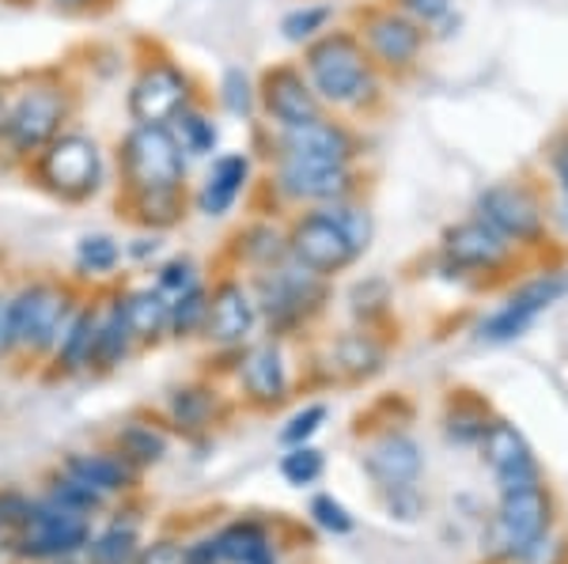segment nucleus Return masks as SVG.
<instances>
[{
  "mask_svg": "<svg viewBox=\"0 0 568 564\" xmlns=\"http://www.w3.org/2000/svg\"><path fill=\"white\" fill-rule=\"evenodd\" d=\"M304 76L334 111H364L379 91V72L356 31H326L307 42Z\"/></svg>",
  "mask_w": 568,
  "mask_h": 564,
  "instance_id": "1",
  "label": "nucleus"
},
{
  "mask_svg": "<svg viewBox=\"0 0 568 564\" xmlns=\"http://www.w3.org/2000/svg\"><path fill=\"white\" fill-rule=\"evenodd\" d=\"M474 216L504 235L516 250H538L549 243V202L530 178H500L474 197Z\"/></svg>",
  "mask_w": 568,
  "mask_h": 564,
  "instance_id": "2",
  "label": "nucleus"
},
{
  "mask_svg": "<svg viewBox=\"0 0 568 564\" xmlns=\"http://www.w3.org/2000/svg\"><path fill=\"white\" fill-rule=\"evenodd\" d=\"M122 171L133 194H175L186 178V156L168 125H136L125 136Z\"/></svg>",
  "mask_w": 568,
  "mask_h": 564,
  "instance_id": "3",
  "label": "nucleus"
},
{
  "mask_svg": "<svg viewBox=\"0 0 568 564\" xmlns=\"http://www.w3.org/2000/svg\"><path fill=\"white\" fill-rule=\"evenodd\" d=\"M568 296V269H542L527 277L493 315L478 322V341L485 345H508L524 338L530 326L542 318L549 307H557Z\"/></svg>",
  "mask_w": 568,
  "mask_h": 564,
  "instance_id": "4",
  "label": "nucleus"
},
{
  "mask_svg": "<svg viewBox=\"0 0 568 564\" xmlns=\"http://www.w3.org/2000/svg\"><path fill=\"white\" fill-rule=\"evenodd\" d=\"M439 258L455 277H497L511 262H519V250L489 224L470 216V221L452 224L439 235Z\"/></svg>",
  "mask_w": 568,
  "mask_h": 564,
  "instance_id": "5",
  "label": "nucleus"
},
{
  "mask_svg": "<svg viewBox=\"0 0 568 564\" xmlns=\"http://www.w3.org/2000/svg\"><path fill=\"white\" fill-rule=\"evenodd\" d=\"M288 258L296 266H304L318 277H334V273L349 269L361 250L353 247V239L342 232V224L326 213L323 205H315L311 213L300 216L288 227Z\"/></svg>",
  "mask_w": 568,
  "mask_h": 564,
  "instance_id": "6",
  "label": "nucleus"
},
{
  "mask_svg": "<svg viewBox=\"0 0 568 564\" xmlns=\"http://www.w3.org/2000/svg\"><path fill=\"white\" fill-rule=\"evenodd\" d=\"M39 171H42V182L53 189V194L80 202V197H88L99 189V178H103V156H99V144L88 141V136H80V133L61 136L58 133L42 148Z\"/></svg>",
  "mask_w": 568,
  "mask_h": 564,
  "instance_id": "7",
  "label": "nucleus"
},
{
  "mask_svg": "<svg viewBox=\"0 0 568 564\" xmlns=\"http://www.w3.org/2000/svg\"><path fill=\"white\" fill-rule=\"evenodd\" d=\"M273 186L281 197L296 205H329L345 202L356 194V171L353 163H323V160H296L277 156Z\"/></svg>",
  "mask_w": 568,
  "mask_h": 564,
  "instance_id": "8",
  "label": "nucleus"
},
{
  "mask_svg": "<svg viewBox=\"0 0 568 564\" xmlns=\"http://www.w3.org/2000/svg\"><path fill=\"white\" fill-rule=\"evenodd\" d=\"M361 42L372 53L375 69L409 72L420 61V53H425L428 31L409 20L402 8H375V12L364 16Z\"/></svg>",
  "mask_w": 568,
  "mask_h": 564,
  "instance_id": "9",
  "label": "nucleus"
},
{
  "mask_svg": "<svg viewBox=\"0 0 568 564\" xmlns=\"http://www.w3.org/2000/svg\"><path fill=\"white\" fill-rule=\"evenodd\" d=\"M190 106V76L171 61H155L136 76L130 114L136 125H171Z\"/></svg>",
  "mask_w": 568,
  "mask_h": 564,
  "instance_id": "10",
  "label": "nucleus"
},
{
  "mask_svg": "<svg viewBox=\"0 0 568 564\" xmlns=\"http://www.w3.org/2000/svg\"><path fill=\"white\" fill-rule=\"evenodd\" d=\"M258 99H262L265 117H270L277 130L315 122V117L326 114L323 99L315 95V88H311V80L304 76V69H296V65L265 69V76L258 84Z\"/></svg>",
  "mask_w": 568,
  "mask_h": 564,
  "instance_id": "11",
  "label": "nucleus"
},
{
  "mask_svg": "<svg viewBox=\"0 0 568 564\" xmlns=\"http://www.w3.org/2000/svg\"><path fill=\"white\" fill-rule=\"evenodd\" d=\"M65 95L58 88H27L4 117V136L16 152H42L58 136Z\"/></svg>",
  "mask_w": 568,
  "mask_h": 564,
  "instance_id": "12",
  "label": "nucleus"
},
{
  "mask_svg": "<svg viewBox=\"0 0 568 564\" xmlns=\"http://www.w3.org/2000/svg\"><path fill=\"white\" fill-rule=\"evenodd\" d=\"M258 293H262V307L277 322H296V318H304L311 307H318L326 299L323 277L296 266V262H288V266L277 262V266L265 269L258 280Z\"/></svg>",
  "mask_w": 568,
  "mask_h": 564,
  "instance_id": "13",
  "label": "nucleus"
},
{
  "mask_svg": "<svg viewBox=\"0 0 568 564\" xmlns=\"http://www.w3.org/2000/svg\"><path fill=\"white\" fill-rule=\"evenodd\" d=\"M277 156H296V160H323V163H353L361 156V144L349 125L329 122V117H315L304 125H288L277 130Z\"/></svg>",
  "mask_w": 568,
  "mask_h": 564,
  "instance_id": "14",
  "label": "nucleus"
},
{
  "mask_svg": "<svg viewBox=\"0 0 568 564\" xmlns=\"http://www.w3.org/2000/svg\"><path fill=\"white\" fill-rule=\"evenodd\" d=\"M8 315H12V345L45 349V345L58 341L61 322H65V296L45 285L23 288V293L8 304Z\"/></svg>",
  "mask_w": 568,
  "mask_h": 564,
  "instance_id": "15",
  "label": "nucleus"
},
{
  "mask_svg": "<svg viewBox=\"0 0 568 564\" xmlns=\"http://www.w3.org/2000/svg\"><path fill=\"white\" fill-rule=\"evenodd\" d=\"M88 542V523L80 520V512H72L65 504L53 507H34L27 512V526L20 550L31 553V557H61V553H72Z\"/></svg>",
  "mask_w": 568,
  "mask_h": 564,
  "instance_id": "16",
  "label": "nucleus"
},
{
  "mask_svg": "<svg viewBox=\"0 0 568 564\" xmlns=\"http://www.w3.org/2000/svg\"><path fill=\"white\" fill-rule=\"evenodd\" d=\"M549 526V500L538 485L530 489H511L504 493L500 515H497V539L504 550L511 553H527L542 542Z\"/></svg>",
  "mask_w": 568,
  "mask_h": 564,
  "instance_id": "17",
  "label": "nucleus"
},
{
  "mask_svg": "<svg viewBox=\"0 0 568 564\" xmlns=\"http://www.w3.org/2000/svg\"><path fill=\"white\" fill-rule=\"evenodd\" d=\"M481 451H485V462L493 466V474L500 478L504 493L538 485V466H535V459H530L527 440L511 429L508 421H489V429L481 435Z\"/></svg>",
  "mask_w": 568,
  "mask_h": 564,
  "instance_id": "18",
  "label": "nucleus"
},
{
  "mask_svg": "<svg viewBox=\"0 0 568 564\" xmlns=\"http://www.w3.org/2000/svg\"><path fill=\"white\" fill-rule=\"evenodd\" d=\"M254 299L243 285L224 280L209 299V315H205V334L220 345H235L254 330Z\"/></svg>",
  "mask_w": 568,
  "mask_h": 564,
  "instance_id": "19",
  "label": "nucleus"
},
{
  "mask_svg": "<svg viewBox=\"0 0 568 564\" xmlns=\"http://www.w3.org/2000/svg\"><path fill=\"white\" fill-rule=\"evenodd\" d=\"M246 182H251V156H246V152L220 156L213 163V171L205 175V186H201V194H197V213H205V216L232 213V205L243 197Z\"/></svg>",
  "mask_w": 568,
  "mask_h": 564,
  "instance_id": "20",
  "label": "nucleus"
},
{
  "mask_svg": "<svg viewBox=\"0 0 568 564\" xmlns=\"http://www.w3.org/2000/svg\"><path fill=\"white\" fill-rule=\"evenodd\" d=\"M364 466L383 489H406L420 474V451L409 435H383L379 443H372Z\"/></svg>",
  "mask_w": 568,
  "mask_h": 564,
  "instance_id": "21",
  "label": "nucleus"
},
{
  "mask_svg": "<svg viewBox=\"0 0 568 564\" xmlns=\"http://www.w3.org/2000/svg\"><path fill=\"white\" fill-rule=\"evenodd\" d=\"M243 387L254 402H281L288 376H284V357L277 345H258L243 360Z\"/></svg>",
  "mask_w": 568,
  "mask_h": 564,
  "instance_id": "22",
  "label": "nucleus"
},
{
  "mask_svg": "<svg viewBox=\"0 0 568 564\" xmlns=\"http://www.w3.org/2000/svg\"><path fill=\"white\" fill-rule=\"evenodd\" d=\"M216 550H220V561H232V564H273L270 542H265L262 526H254V523L227 526L216 539Z\"/></svg>",
  "mask_w": 568,
  "mask_h": 564,
  "instance_id": "23",
  "label": "nucleus"
},
{
  "mask_svg": "<svg viewBox=\"0 0 568 564\" xmlns=\"http://www.w3.org/2000/svg\"><path fill=\"white\" fill-rule=\"evenodd\" d=\"M122 318H125V326H130L133 338H155L163 326H171V304L155 293V288H149V293H133L122 304Z\"/></svg>",
  "mask_w": 568,
  "mask_h": 564,
  "instance_id": "24",
  "label": "nucleus"
},
{
  "mask_svg": "<svg viewBox=\"0 0 568 564\" xmlns=\"http://www.w3.org/2000/svg\"><path fill=\"white\" fill-rule=\"evenodd\" d=\"M69 478L84 481L95 493H110V489H122L130 474L122 462L103 459V454H77V459H69Z\"/></svg>",
  "mask_w": 568,
  "mask_h": 564,
  "instance_id": "25",
  "label": "nucleus"
},
{
  "mask_svg": "<svg viewBox=\"0 0 568 564\" xmlns=\"http://www.w3.org/2000/svg\"><path fill=\"white\" fill-rule=\"evenodd\" d=\"M329 20H334V8L329 4H304V8H292L288 16L281 20V34L292 45H307L315 42L318 34H326Z\"/></svg>",
  "mask_w": 568,
  "mask_h": 564,
  "instance_id": "26",
  "label": "nucleus"
},
{
  "mask_svg": "<svg viewBox=\"0 0 568 564\" xmlns=\"http://www.w3.org/2000/svg\"><path fill=\"white\" fill-rule=\"evenodd\" d=\"M175 136H179L182 152H190V156H213L216 144H220L216 125L201 111H190V106L175 117Z\"/></svg>",
  "mask_w": 568,
  "mask_h": 564,
  "instance_id": "27",
  "label": "nucleus"
},
{
  "mask_svg": "<svg viewBox=\"0 0 568 564\" xmlns=\"http://www.w3.org/2000/svg\"><path fill=\"white\" fill-rule=\"evenodd\" d=\"M240 243H243V250H246V258L251 262H258V266H277V262L288 258V235H281L273 224H254V227H246V232L240 235Z\"/></svg>",
  "mask_w": 568,
  "mask_h": 564,
  "instance_id": "28",
  "label": "nucleus"
},
{
  "mask_svg": "<svg viewBox=\"0 0 568 564\" xmlns=\"http://www.w3.org/2000/svg\"><path fill=\"white\" fill-rule=\"evenodd\" d=\"M95 334H99L95 315L72 318L65 338H61V360H65V368H84V363L95 357Z\"/></svg>",
  "mask_w": 568,
  "mask_h": 564,
  "instance_id": "29",
  "label": "nucleus"
},
{
  "mask_svg": "<svg viewBox=\"0 0 568 564\" xmlns=\"http://www.w3.org/2000/svg\"><path fill=\"white\" fill-rule=\"evenodd\" d=\"M329 216H334L337 224H342V232L353 239V247L356 250H368L372 247V235H375V227H372V213L364 205H356L353 197H345V202H329L323 205Z\"/></svg>",
  "mask_w": 568,
  "mask_h": 564,
  "instance_id": "30",
  "label": "nucleus"
},
{
  "mask_svg": "<svg viewBox=\"0 0 568 564\" xmlns=\"http://www.w3.org/2000/svg\"><path fill=\"white\" fill-rule=\"evenodd\" d=\"M220 103H224L227 114L251 117L254 103H258V88L251 84V76L243 69H227L224 80H220Z\"/></svg>",
  "mask_w": 568,
  "mask_h": 564,
  "instance_id": "31",
  "label": "nucleus"
},
{
  "mask_svg": "<svg viewBox=\"0 0 568 564\" xmlns=\"http://www.w3.org/2000/svg\"><path fill=\"white\" fill-rule=\"evenodd\" d=\"M485 429H489V409L478 402H459L447 413V435L455 443H481Z\"/></svg>",
  "mask_w": 568,
  "mask_h": 564,
  "instance_id": "32",
  "label": "nucleus"
},
{
  "mask_svg": "<svg viewBox=\"0 0 568 564\" xmlns=\"http://www.w3.org/2000/svg\"><path fill=\"white\" fill-rule=\"evenodd\" d=\"M197 288V266L190 258H175L160 269L155 277V293H160L168 304H179L182 296H190Z\"/></svg>",
  "mask_w": 568,
  "mask_h": 564,
  "instance_id": "33",
  "label": "nucleus"
},
{
  "mask_svg": "<svg viewBox=\"0 0 568 564\" xmlns=\"http://www.w3.org/2000/svg\"><path fill=\"white\" fill-rule=\"evenodd\" d=\"M118 258H122V250L110 235H88L77 250V266L84 273H110L118 266Z\"/></svg>",
  "mask_w": 568,
  "mask_h": 564,
  "instance_id": "34",
  "label": "nucleus"
},
{
  "mask_svg": "<svg viewBox=\"0 0 568 564\" xmlns=\"http://www.w3.org/2000/svg\"><path fill=\"white\" fill-rule=\"evenodd\" d=\"M130 326H125L122 318V307H114V315L106 318V322H99V334H95V357L99 360H118L125 352V345H130Z\"/></svg>",
  "mask_w": 568,
  "mask_h": 564,
  "instance_id": "35",
  "label": "nucleus"
},
{
  "mask_svg": "<svg viewBox=\"0 0 568 564\" xmlns=\"http://www.w3.org/2000/svg\"><path fill=\"white\" fill-rule=\"evenodd\" d=\"M133 545H136V539H133L130 526H125V531L114 526V531H106L103 539L91 542V561L95 564H130Z\"/></svg>",
  "mask_w": 568,
  "mask_h": 564,
  "instance_id": "36",
  "label": "nucleus"
},
{
  "mask_svg": "<svg viewBox=\"0 0 568 564\" xmlns=\"http://www.w3.org/2000/svg\"><path fill=\"white\" fill-rule=\"evenodd\" d=\"M281 474L292 481V485H311L318 474H323V454H318L315 448H304L300 443L296 451H288L281 459Z\"/></svg>",
  "mask_w": 568,
  "mask_h": 564,
  "instance_id": "37",
  "label": "nucleus"
},
{
  "mask_svg": "<svg viewBox=\"0 0 568 564\" xmlns=\"http://www.w3.org/2000/svg\"><path fill=\"white\" fill-rule=\"evenodd\" d=\"M205 315H209V299H205V293H201V285H197L190 296H182L179 304H171V330H175V334L197 330V326H205Z\"/></svg>",
  "mask_w": 568,
  "mask_h": 564,
  "instance_id": "38",
  "label": "nucleus"
},
{
  "mask_svg": "<svg viewBox=\"0 0 568 564\" xmlns=\"http://www.w3.org/2000/svg\"><path fill=\"white\" fill-rule=\"evenodd\" d=\"M136 205H141V221H149L155 227H168L179 221L182 213V197L175 194H136Z\"/></svg>",
  "mask_w": 568,
  "mask_h": 564,
  "instance_id": "39",
  "label": "nucleus"
},
{
  "mask_svg": "<svg viewBox=\"0 0 568 564\" xmlns=\"http://www.w3.org/2000/svg\"><path fill=\"white\" fill-rule=\"evenodd\" d=\"M337 357H342V363L349 371H356V376H368V371L379 368V349L368 341V338H345L342 345H337Z\"/></svg>",
  "mask_w": 568,
  "mask_h": 564,
  "instance_id": "40",
  "label": "nucleus"
},
{
  "mask_svg": "<svg viewBox=\"0 0 568 564\" xmlns=\"http://www.w3.org/2000/svg\"><path fill=\"white\" fill-rule=\"evenodd\" d=\"M323 421H326V406H307V409H300V413L292 417V421L281 429V443H292V448H300V443L311 440V435L323 429Z\"/></svg>",
  "mask_w": 568,
  "mask_h": 564,
  "instance_id": "41",
  "label": "nucleus"
},
{
  "mask_svg": "<svg viewBox=\"0 0 568 564\" xmlns=\"http://www.w3.org/2000/svg\"><path fill=\"white\" fill-rule=\"evenodd\" d=\"M398 8L409 16L414 23L428 27H439L444 20H452V0H398Z\"/></svg>",
  "mask_w": 568,
  "mask_h": 564,
  "instance_id": "42",
  "label": "nucleus"
},
{
  "mask_svg": "<svg viewBox=\"0 0 568 564\" xmlns=\"http://www.w3.org/2000/svg\"><path fill=\"white\" fill-rule=\"evenodd\" d=\"M311 515H315L318 526H326V531H334V534H349L353 531L349 512H345L334 496H318L315 504H311Z\"/></svg>",
  "mask_w": 568,
  "mask_h": 564,
  "instance_id": "43",
  "label": "nucleus"
},
{
  "mask_svg": "<svg viewBox=\"0 0 568 564\" xmlns=\"http://www.w3.org/2000/svg\"><path fill=\"white\" fill-rule=\"evenodd\" d=\"M122 448L136 454V459H144V462H155L163 454V435H155L149 429H130L122 435Z\"/></svg>",
  "mask_w": 568,
  "mask_h": 564,
  "instance_id": "44",
  "label": "nucleus"
},
{
  "mask_svg": "<svg viewBox=\"0 0 568 564\" xmlns=\"http://www.w3.org/2000/svg\"><path fill=\"white\" fill-rule=\"evenodd\" d=\"M549 171H554L557 194H568V130L557 133L549 144Z\"/></svg>",
  "mask_w": 568,
  "mask_h": 564,
  "instance_id": "45",
  "label": "nucleus"
},
{
  "mask_svg": "<svg viewBox=\"0 0 568 564\" xmlns=\"http://www.w3.org/2000/svg\"><path fill=\"white\" fill-rule=\"evenodd\" d=\"M141 564H190V553L182 550V545H175V542H160V545H152V550L144 553Z\"/></svg>",
  "mask_w": 568,
  "mask_h": 564,
  "instance_id": "46",
  "label": "nucleus"
},
{
  "mask_svg": "<svg viewBox=\"0 0 568 564\" xmlns=\"http://www.w3.org/2000/svg\"><path fill=\"white\" fill-rule=\"evenodd\" d=\"M549 224L568 239V194H557V202L549 205Z\"/></svg>",
  "mask_w": 568,
  "mask_h": 564,
  "instance_id": "47",
  "label": "nucleus"
},
{
  "mask_svg": "<svg viewBox=\"0 0 568 564\" xmlns=\"http://www.w3.org/2000/svg\"><path fill=\"white\" fill-rule=\"evenodd\" d=\"M12 345V315H8V304L0 299V352Z\"/></svg>",
  "mask_w": 568,
  "mask_h": 564,
  "instance_id": "48",
  "label": "nucleus"
},
{
  "mask_svg": "<svg viewBox=\"0 0 568 564\" xmlns=\"http://www.w3.org/2000/svg\"><path fill=\"white\" fill-rule=\"evenodd\" d=\"M160 250V239H136V247H133V258H149V254Z\"/></svg>",
  "mask_w": 568,
  "mask_h": 564,
  "instance_id": "49",
  "label": "nucleus"
},
{
  "mask_svg": "<svg viewBox=\"0 0 568 564\" xmlns=\"http://www.w3.org/2000/svg\"><path fill=\"white\" fill-rule=\"evenodd\" d=\"M4 117H8V111H4V99H0V133H4Z\"/></svg>",
  "mask_w": 568,
  "mask_h": 564,
  "instance_id": "50",
  "label": "nucleus"
},
{
  "mask_svg": "<svg viewBox=\"0 0 568 564\" xmlns=\"http://www.w3.org/2000/svg\"><path fill=\"white\" fill-rule=\"evenodd\" d=\"M58 4H84V0H58Z\"/></svg>",
  "mask_w": 568,
  "mask_h": 564,
  "instance_id": "51",
  "label": "nucleus"
}]
</instances>
